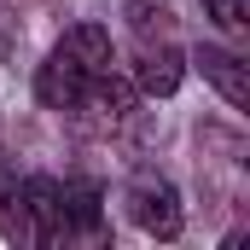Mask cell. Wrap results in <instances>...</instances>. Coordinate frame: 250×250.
Segmentation results:
<instances>
[{"label":"cell","instance_id":"6da1fadb","mask_svg":"<svg viewBox=\"0 0 250 250\" xmlns=\"http://www.w3.org/2000/svg\"><path fill=\"white\" fill-rule=\"evenodd\" d=\"M105 76H111V29L105 23H76V29H64V41L35 70V99L47 111H76Z\"/></svg>","mask_w":250,"mask_h":250},{"label":"cell","instance_id":"7a4b0ae2","mask_svg":"<svg viewBox=\"0 0 250 250\" xmlns=\"http://www.w3.org/2000/svg\"><path fill=\"white\" fill-rule=\"evenodd\" d=\"M128 41H134V82L151 99H169L181 87V70H187V53H181L175 23H169V6L128 0Z\"/></svg>","mask_w":250,"mask_h":250},{"label":"cell","instance_id":"3957f363","mask_svg":"<svg viewBox=\"0 0 250 250\" xmlns=\"http://www.w3.org/2000/svg\"><path fill=\"white\" fill-rule=\"evenodd\" d=\"M128 215H134V227L151 233V239H181V227H187L181 192L169 187L163 175H140V181L128 187Z\"/></svg>","mask_w":250,"mask_h":250},{"label":"cell","instance_id":"277c9868","mask_svg":"<svg viewBox=\"0 0 250 250\" xmlns=\"http://www.w3.org/2000/svg\"><path fill=\"white\" fill-rule=\"evenodd\" d=\"M192 64L204 70V82L233 105V111H245L250 105V70H245V59L239 53H227V47H198L192 53Z\"/></svg>","mask_w":250,"mask_h":250},{"label":"cell","instance_id":"5b68a950","mask_svg":"<svg viewBox=\"0 0 250 250\" xmlns=\"http://www.w3.org/2000/svg\"><path fill=\"white\" fill-rule=\"evenodd\" d=\"M204 18L227 35H245L250 29V0H204Z\"/></svg>","mask_w":250,"mask_h":250}]
</instances>
